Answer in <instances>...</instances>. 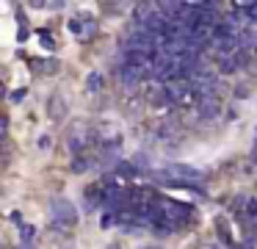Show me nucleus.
<instances>
[{"label":"nucleus","mask_w":257,"mask_h":249,"mask_svg":"<svg viewBox=\"0 0 257 249\" xmlns=\"http://www.w3.org/2000/svg\"><path fill=\"white\" fill-rule=\"evenodd\" d=\"M246 94H249V89H246V86H238V89H235V97H246Z\"/></svg>","instance_id":"17"},{"label":"nucleus","mask_w":257,"mask_h":249,"mask_svg":"<svg viewBox=\"0 0 257 249\" xmlns=\"http://www.w3.org/2000/svg\"><path fill=\"white\" fill-rule=\"evenodd\" d=\"M218 114H221V100H218V97L199 100V108H196V116H199V122H213Z\"/></svg>","instance_id":"5"},{"label":"nucleus","mask_w":257,"mask_h":249,"mask_svg":"<svg viewBox=\"0 0 257 249\" xmlns=\"http://www.w3.org/2000/svg\"><path fill=\"white\" fill-rule=\"evenodd\" d=\"M251 20H254V22H257V9H254V14H251Z\"/></svg>","instance_id":"19"},{"label":"nucleus","mask_w":257,"mask_h":249,"mask_svg":"<svg viewBox=\"0 0 257 249\" xmlns=\"http://www.w3.org/2000/svg\"><path fill=\"white\" fill-rule=\"evenodd\" d=\"M161 216H163L166 221H172L174 227H177V224H183V221L191 216V208H188V205H183V202H172V199H161Z\"/></svg>","instance_id":"2"},{"label":"nucleus","mask_w":257,"mask_h":249,"mask_svg":"<svg viewBox=\"0 0 257 249\" xmlns=\"http://www.w3.org/2000/svg\"><path fill=\"white\" fill-rule=\"evenodd\" d=\"M246 210H249L251 219H257V199H249V202H246Z\"/></svg>","instance_id":"14"},{"label":"nucleus","mask_w":257,"mask_h":249,"mask_svg":"<svg viewBox=\"0 0 257 249\" xmlns=\"http://www.w3.org/2000/svg\"><path fill=\"white\" fill-rule=\"evenodd\" d=\"M34 235H36V230L31 224H23L20 227V238H23V243H34Z\"/></svg>","instance_id":"10"},{"label":"nucleus","mask_w":257,"mask_h":249,"mask_svg":"<svg viewBox=\"0 0 257 249\" xmlns=\"http://www.w3.org/2000/svg\"><path fill=\"white\" fill-rule=\"evenodd\" d=\"M139 249H158V246H139Z\"/></svg>","instance_id":"20"},{"label":"nucleus","mask_w":257,"mask_h":249,"mask_svg":"<svg viewBox=\"0 0 257 249\" xmlns=\"http://www.w3.org/2000/svg\"><path fill=\"white\" fill-rule=\"evenodd\" d=\"M102 199H105V191H100V186H89V188H86V194H83L86 208H97Z\"/></svg>","instance_id":"7"},{"label":"nucleus","mask_w":257,"mask_h":249,"mask_svg":"<svg viewBox=\"0 0 257 249\" xmlns=\"http://www.w3.org/2000/svg\"><path fill=\"white\" fill-rule=\"evenodd\" d=\"M36 69L53 75V72H58V61H56V58H47V61H42V64H36Z\"/></svg>","instance_id":"9"},{"label":"nucleus","mask_w":257,"mask_h":249,"mask_svg":"<svg viewBox=\"0 0 257 249\" xmlns=\"http://www.w3.org/2000/svg\"><path fill=\"white\" fill-rule=\"evenodd\" d=\"M254 53H257V47H254Z\"/></svg>","instance_id":"22"},{"label":"nucleus","mask_w":257,"mask_h":249,"mask_svg":"<svg viewBox=\"0 0 257 249\" xmlns=\"http://www.w3.org/2000/svg\"><path fill=\"white\" fill-rule=\"evenodd\" d=\"M111 249H116V246H111Z\"/></svg>","instance_id":"21"},{"label":"nucleus","mask_w":257,"mask_h":249,"mask_svg":"<svg viewBox=\"0 0 257 249\" xmlns=\"http://www.w3.org/2000/svg\"><path fill=\"white\" fill-rule=\"evenodd\" d=\"M67 144H69V149H72L75 155L83 152V147H89V130H86L83 122H75V127L67 136Z\"/></svg>","instance_id":"4"},{"label":"nucleus","mask_w":257,"mask_h":249,"mask_svg":"<svg viewBox=\"0 0 257 249\" xmlns=\"http://www.w3.org/2000/svg\"><path fill=\"white\" fill-rule=\"evenodd\" d=\"M42 47H47V50H56V42H53V39L45 33V36H42Z\"/></svg>","instance_id":"15"},{"label":"nucleus","mask_w":257,"mask_h":249,"mask_svg":"<svg viewBox=\"0 0 257 249\" xmlns=\"http://www.w3.org/2000/svg\"><path fill=\"white\" fill-rule=\"evenodd\" d=\"M218 66H221V72H235V69H238V61H235V55H232V58H221V64H218Z\"/></svg>","instance_id":"12"},{"label":"nucleus","mask_w":257,"mask_h":249,"mask_svg":"<svg viewBox=\"0 0 257 249\" xmlns=\"http://www.w3.org/2000/svg\"><path fill=\"white\" fill-rule=\"evenodd\" d=\"M47 114L53 116V119H64L67 116V103L61 100V94H53L50 103H47Z\"/></svg>","instance_id":"6"},{"label":"nucleus","mask_w":257,"mask_h":249,"mask_svg":"<svg viewBox=\"0 0 257 249\" xmlns=\"http://www.w3.org/2000/svg\"><path fill=\"white\" fill-rule=\"evenodd\" d=\"M89 166H91V160H89V158H75V160H72V172H75V175L86 172Z\"/></svg>","instance_id":"11"},{"label":"nucleus","mask_w":257,"mask_h":249,"mask_svg":"<svg viewBox=\"0 0 257 249\" xmlns=\"http://www.w3.org/2000/svg\"><path fill=\"white\" fill-rule=\"evenodd\" d=\"M47 147H50V136H42L39 138V149H47Z\"/></svg>","instance_id":"16"},{"label":"nucleus","mask_w":257,"mask_h":249,"mask_svg":"<svg viewBox=\"0 0 257 249\" xmlns=\"http://www.w3.org/2000/svg\"><path fill=\"white\" fill-rule=\"evenodd\" d=\"M100 86H102V75L100 72H91V75L86 77V92H97Z\"/></svg>","instance_id":"8"},{"label":"nucleus","mask_w":257,"mask_h":249,"mask_svg":"<svg viewBox=\"0 0 257 249\" xmlns=\"http://www.w3.org/2000/svg\"><path fill=\"white\" fill-rule=\"evenodd\" d=\"M216 86H218V77L213 75V72H196V75H194V94L199 100L213 97Z\"/></svg>","instance_id":"3"},{"label":"nucleus","mask_w":257,"mask_h":249,"mask_svg":"<svg viewBox=\"0 0 257 249\" xmlns=\"http://www.w3.org/2000/svg\"><path fill=\"white\" fill-rule=\"evenodd\" d=\"M25 94H28L25 89H14V92H12V103H20V100H25Z\"/></svg>","instance_id":"13"},{"label":"nucleus","mask_w":257,"mask_h":249,"mask_svg":"<svg viewBox=\"0 0 257 249\" xmlns=\"http://www.w3.org/2000/svg\"><path fill=\"white\" fill-rule=\"evenodd\" d=\"M23 249H34V243H25V246Z\"/></svg>","instance_id":"18"},{"label":"nucleus","mask_w":257,"mask_h":249,"mask_svg":"<svg viewBox=\"0 0 257 249\" xmlns=\"http://www.w3.org/2000/svg\"><path fill=\"white\" fill-rule=\"evenodd\" d=\"M50 213H53V219L58 221V224H64V227H72L75 221H78V210H75V205L69 202L67 197H56L50 202Z\"/></svg>","instance_id":"1"}]
</instances>
